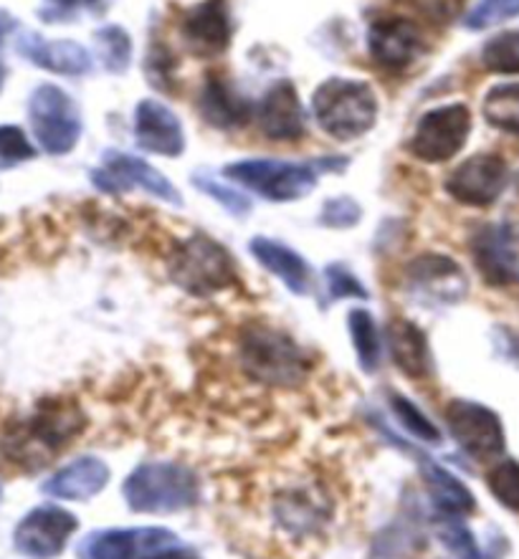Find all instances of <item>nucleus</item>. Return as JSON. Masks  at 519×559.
<instances>
[{"label":"nucleus","mask_w":519,"mask_h":559,"mask_svg":"<svg viewBox=\"0 0 519 559\" xmlns=\"http://www.w3.org/2000/svg\"><path fill=\"white\" fill-rule=\"evenodd\" d=\"M122 497L134 514H180L201 504V478L186 463L148 461L125 478Z\"/></svg>","instance_id":"1"},{"label":"nucleus","mask_w":519,"mask_h":559,"mask_svg":"<svg viewBox=\"0 0 519 559\" xmlns=\"http://www.w3.org/2000/svg\"><path fill=\"white\" fill-rule=\"evenodd\" d=\"M86 428V420L76 405L46 403L28 420L15 423L3 438V453L19 466H46L56 453L74 441Z\"/></svg>","instance_id":"2"},{"label":"nucleus","mask_w":519,"mask_h":559,"mask_svg":"<svg viewBox=\"0 0 519 559\" xmlns=\"http://www.w3.org/2000/svg\"><path fill=\"white\" fill-rule=\"evenodd\" d=\"M345 157H325L315 163H284V159H238L223 167V175L238 186L253 190L271 203H294L317 188L319 173L345 167Z\"/></svg>","instance_id":"3"},{"label":"nucleus","mask_w":519,"mask_h":559,"mask_svg":"<svg viewBox=\"0 0 519 559\" xmlns=\"http://www.w3.org/2000/svg\"><path fill=\"white\" fill-rule=\"evenodd\" d=\"M238 355L244 372L259 385L297 388L309 370L297 342L269 324L244 326L238 337Z\"/></svg>","instance_id":"4"},{"label":"nucleus","mask_w":519,"mask_h":559,"mask_svg":"<svg viewBox=\"0 0 519 559\" xmlns=\"http://www.w3.org/2000/svg\"><path fill=\"white\" fill-rule=\"evenodd\" d=\"M317 124L340 142L363 138L378 119V97L361 79L332 76L317 86L311 97Z\"/></svg>","instance_id":"5"},{"label":"nucleus","mask_w":519,"mask_h":559,"mask_svg":"<svg viewBox=\"0 0 519 559\" xmlns=\"http://www.w3.org/2000/svg\"><path fill=\"white\" fill-rule=\"evenodd\" d=\"M76 559H201L188 542L165 526H122L90 532L76 545Z\"/></svg>","instance_id":"6"},{"label":"nucleus","mask_w":519,"mask_h":559,"mask_svg":"<svg viewBox=\"0 0 519 559\" xmlns=\"http://www.w3.org/2000/svg\"><path fill=\"white\" fill-rule=\"evenodd\" d=\"M167 269H170L173 282L193 297H213L236 282V266L231 253L203 234L180 241L167 261Z\"/></svg>","instance_id":"7"},{"label":"nucleus","mask_w":519,"mask_h":559,"mask_svg":"<svg viewBox=\"0 0 519 559\" xmlns=\"http://www.w3.org/2000/svg\"><path fill=\"white\" fill-rule=\"evenodd\" d=\"M446 430L453 443L474 461H497L507 449L502 418L492 407L474 401H451L444 411Z\"/></svg>","instance_id":"8"},{"label":"nucleus","mask_w":519,"mask_h":559,"mask_svg":"<svg viewBox=\"0 0 519 559\" xmlns=\"http://www.w3.org/2000/svg\"><path fill=\"white\" fill-rule=\"evenodd\" d=\"M471 132V111L467 104H444L426 111L415 124L411 153L423 163H449L464 150Z\"/></svg>","instance_id":"9"},{"label":"nucleus","mask_w":519,"mask_h":559,"mask_svg":"<svg viewBox=\"0 0 519 559\" xmlns=\"http://www.w3.org/2000/svg\"><path fill=\"white\" fill-rule=\"evenodd\" d=\"M31 124L36 140L49 155H67L82 134V117L74 99L59 86L44 84L31 97Z\"/></svg>","instance_id":"10"},{"label":"nucleus","mask_w":519,"mask_h":559,"mask_svg":"<svg viewBox=\"0 0 519 559\" xmlns=\"http://www.w3.org/2000/svg\"><path fill=\"white\" fill-rule=\"evenodd\" d=\"M409 292L421 305L453 307L464 301L469 282L459 261L444 253H423L405 266Z\"/></svg>","instance_id":"11"},{"label":"nucleus","mask_w":519,"mask_h":559,"mask_svg":"<svg viewBox=\"0 0 519 559\" xmlns=\"http://www.w3.org/2000/svg\"><path fill=\"white\" fill-rule=\"evenodd\" d=\"M76 530L79 519L71 511L44 504L31 509L21 519L13 532V547L26 559H56L67 549V542L74 537Z\"/></svg>","instance_id":"12"},{"label":"nucleus","mask_w":519,"mask_h":559,"mask_svg":"<svg viewBox=\"0 0 519 559\" xmlns=\"http://www.w3.org/2000/svg\"><path fill=\"white\" fill-rule=\"evenodd\" d=\"M479 276L489 286H519V223H489L471 236Z\"/></svg>","instance_id":"13"},{"label":"nucleus","mask_w":519,"mask_h":559,"mask_svg":"<svg viewBox=\"0 0 519 559\" xmlns=\"http://www.w3.org/2000/svg\"><path fill=\"white\" fill-rule=\"evenodd\" d=\"M94 186L104 193H122V190H145L148 195L165 201L170 205H182L180 190L165 178L163 173L153 167L145 159L117 153V150H107L102 159V170L92 173Z\"/></svg>","instance_id":"14"},{"label":"nucleus","mask_w":519,"mask_h":559,"mask_svg":"<svg viewBox=\"0 0 519 559\" xmlns=\"http://www.w3.org/2000/svg\"><path fill=\"white\" fill-rule=\"evenodd\" d=\"M509 186V167L499 155H474L461 163L444 188L453 201L469 207H489Z\"/></svg>","instance_id":"15"},{"label":"nucleus","mask_w":519,"mask_h":559,"mask_svg":"<svg viewBox=\"0 0 519 559\" xmlns=\"http://www.w3.org/2000/svg\"><path fill=\"white\" fill-rule=\"evenodd\" d=\"M388 441L396 443L398 449L409 453V456H413L415 461H418V471L423 476V486H426V493L428 499L434 501V507L438 514L444 516H469L474 514L476 511V499L474 493L469 491V486L464 481H459L457 476L451 474L449 468L441 466V463H436L430 456H426V453L413 449L411 443H405L398 438L396 433H390V430H386Z\"/></svg>","instance_id":"16"},{"label":"nucleus","mask_w":519,"mask_h":559,"mask_svg":"<svg viewBox=\"0 0 519 559\" xmlns=\"http://www.w3.org/2000/svg\"><path fill=\"white\" fill-rule=\"evenodd\" d=\"M231 13L226 0H203L182 15L180 36L186 49L201 59H213L231 44Z\"/></svg>","instance_id":"17"},{"label":"nucleus","mask_w":519,"mask_h":559,"mask_svg":"<svg viewBox=\"0 0 519 559\" xmlns=\"http://www.w3.org/2000/svg\"><path fill=\"white\" fill-rule=\"evenodd\" d=\"M134 142L148 153L163 157L186 153V132L178 115L157 99H142L134 107Z\"/></svg>","instance_id":"18"},{"label":"nucleus","mask_w":519,"mask_h":559,"mask_svg":"<svg viewBox=\"0 0 519 559\" xmlns=\"http://www.w3.org/2000/svg\"><path fill=\"white\" fill-rule=\"evenodd\" d=\"M367 49L380 67L403 69L421 53L423 34L418 23L403 15H390V19L375 21L367 31Z\"/></svg>","instance_id":"19"},{"label":"nucleus","mask_w":519,"mask_h":559,"mask_svg":"<svg viewBox=\"0 0 519 559\" xmlns=\"http://www.w3.org/2000/svg\"><path fill=\"white\" fill-rule=\"evenodd\" d=\"M259 127L274 142H294L305 134V107L299 102L297 86L282 79L263 94L259 104Z\"/></svg>","instance_id":"20"},{"label":"nucleus","mask_w":519,"mask_h":559,"mask_svg":"<svg viewBox=\"0 0 519 559\" xmlns=\"http://www.w3.org/2000/svg\"><path fill=\"white\" fill-rule=\"evenodd\" d=\"M111 468L97 456H79L46 478L42 491L61 501H90L107 489Z\"/></svg>","instance_id":"21"},{"label":"nucleus","mask_w":519,"mask_h":559,"mask_svg":"<svg viewBox=\"0 0 519 559\" xmlns=\"http://www.w3.org/2000/svg\"><path fill=\"white\" fill-rule=\"evenodd\" d=\"M332 507L319 491L290 489L274 499V522L292 537H309L330 522Z\"/></svg>","instance_id":"22"},{"label":"nucleus","mask_w":519,"mask_h":559,"mask_svg":"<svg viewBox=\"0 0 519 559\" xmlns=\"http://www.w3.org/2000/svg\"><path fill=\"white\" fill-rule=\"evenodd\" d=\"M386 345L390 359L398 370L411 380H423L430 374L434 359H430V347L426 332L411 319H390L386 326Z\"/></svg>","instance_id":"23"},{"label":"nucleus","mask_w":519,"mask_h":559,"mask_svg":"<svg viewBox=\"0 0 519 559\" xmlns=\"http://www.w3.org/2000/svg\"><path fill=\"white\" fill-rule=\"evenodd\" d=\"M249 251L263 269L271 271L286 289L297 297H305L311 289V269L305 255H299L290 246L274 241V238L257 236L251 238Z\"/></svg>","instance_id":"24"},{"label":"nucleus","mask_w":519,"mask_h":559,"mask_svg":"<svg viewBox=\"0 0 519 559\" xmlns=\"http://www.w3.org/2000/svg\"><path fill=\"white\" fill-rule=\"evenodd\" d=\"M19 49L36 67L61 76H84L92 71V56L76 41H44L42 36L21 38Z\"/></svg>","instance_id":"25"},{"label":"nucleus","mask_w":519,"mask_h":559,"mask_svg":"<svg viewBox=\"0 0 519 559\" xmlns=\"http://www.w3.org/2000/svg\"><path fill=\"white\" fill-rule=\"evenodd\" d=\"M201 111L208 124L219 127V130H231V127L249 122L251 104L241 94H236L226 79L211 74L205 79L201 92Z\"/></svg>","instance_id":"26"},{"label":"nucleus","mask_w":519,"mask_h":559,"mask_svg":"<svg viewBox=\"0 0 519 559\" xmlns=\"http://www.w3.org/2000/svg\"><path fill=\"white\" fill-rule=\"evenodd\" d=\"M347 330L350 337H353V347L361 370L367 374L378 372L382 359V337L378 324H375V317L367 309L357 307L347 314Z\"/></svg>","instance_id":"27"},{"label":"nucleus","mask_w":519,"mask_h":559,"mask_svg":"<svg viewBox=\"0 0 519 559\" xmlns=\"http://www.w3.org/2000/svg\"><path fill=\"white\" fill-rule=\"evenodd\" d=\"M482 115L494 130L519 134V82L492 86L482 102Z\"/></svg>","instance_id":"28"},{"label":"nucleus","mask_w":519,"mask_h":559,"mask_svg":"<svg viewBox=\"0 0 519 559\" xmlns=\"http://www.w3.org/2000/svg\"><path fill=\"white\" fill-rule=\"evenodd\" d=\"M388 405H390V413H393V418L398 420V426H401L403 430H409L415 441L428 443V445H438L444 441V430L438 428L436 423L430 420L428 415L411 401V397L390 390Z\"/></svg>","instance_id":"29"},{"label":"nucleus","mask_w":519,"mask_h":559,"mask_svg":"<svg viewBox=\"0 0 519 559\" xmlns=\"http://www.w3.org/2000/svg\"><path fill=\"white\" fill-rule=\"evenodd\" d=\"M434 532L441 545L449 549L453 559H486L484 549L479 547L474 532L461 522V516H444L438 514Z\"/></svg>","instance_id":"30"},{"label":"nucleus","mask_w":519,"mask_h":559,"mask_svg":"<svg viewBox=\"0 0 519 559\" xmlns=\"http://www.w3.org/2000/svg\"><path fill=\"white\" fill-rule=\"evenodd\" d=\"M97 49L109 74H125L132 63V38L122 26H104L97 31Z\"/></svg>","instance_id":"31"},{"label":"nucleus","mask_w":519,"mask_h":559,"mask_svg":"<svg viewBox=\"0 0 519 559\" xmlns=\"http://www.w3.org/2000/svg\"><path fill=\"white\" fill-rule=\"evenodd\" d=\"M486 489L502 507L519 514V461L499 459L486 471Z\"/></svg>","instance_id":"32"},{"label":"nucleus","mask_w":519,"mask_h":559,"mask_svg":"<svg viewBox=\"0 0 519 559\" xmlns=\"http://www.w3.org/2000/svg\"><path fill=\"white\" fill-rule=\"evenodd\" d=\"M482 63L494 74H519V31L489 38L482 49Z\"/></svg>","instance_id":"33"},{"label":"nucleus","mask_w":519,"mask_h":559,"mask_svg":"<svg viewBox=\"0 0 519 559\" xmlns=\"http://www.w3.org/2000/svg\"><path fill=\"white\" fill-rule=\"evenodd\" d=\"M396 5L413 13L415 19L430 23V26H449L464 13L467 0H396Z\"/></svg>","instance_id":"34"},{"label":"nucleus","mask_w":519,"mask_h":559,"mask_svg":"<svg viewBox=\"0 0 519 559\" xmlns=\"http://www.w3.org/2000/svg\"><path fill=\"white\" fill-rule=\"evenodd\" d=\"M519 15V0H479L464 19L469 31H484Z\"/></svg>","instance_id":"35"},{"label":"nucleus","mask_w":519,"mask_h":559,"mask_svg":"<svg viewBox=\"0 0 519 559\" xmlns=\"http://www.w3.org/2000/svg\"><path fill=\"white\" fill-rule=\"evenodd\" d=\"M325 286H327V297L332 301L370 299V292L365 289V284L347 266H342V263H330V266L325 269Z\"/></svg>","instance_id":"36"},{"label":"nucleus","mask_w":519,"mask_h":559,"mask_svg":"<svg viewBox=\"0 0 519 559\" xmlns=\"http://www.w3.org/2000/svg\"><path fill=\"white\" fill-rule=\"evenodd\" d=\"M193 186L205 193L208 198H213L215 203H219L223 211H228L234 218H246V215L251 213V201L246 198L244 193H238L236 188H228L223 186L221 180H213L208 178V175H196Z\"/></svg>","instance_id":"37"},{"label":"nucleus","mask_w":519,"mask_h":559,"mask_svg":"<svg viewBox=\"0 0 519 559\" xmlns=\"http://www.w3.org/2000/svg\"><path fill=\"white\" fill-rule=\"evenodd\" d=\"M363 218V207L357 205L353 198H330L322 205V213H319V223L325 228H334V230H347L355 228Z\"/></svg>","instance_id":"38"},{"label":"nucleus","mask_w":519,"mask_h":559,"mask_svg":"<svg viewBox=\"0 0 519 559\" xmlns=\"http://www.w3.org/2000/svg\"><path fill=\"white\" fill-rule=\"evenodd\" d=\"M36 150L31 147L19 127H0V159L3 163H21V159L34 157Z\"/></svg>","instance_id":"39"},{"label":"nucleus","mask_w":519,"mask_h":559,"mask_svg":"<svg viewBox=\"0 0 519 559\" xmlns=\"http://www.w3.org/2000/svg\"><path fill=\"white\" fill-rule=\"evenodd\" d=\"M492 345L497 349L499 359H505L507 365H512L519 370V332H515L512 326L497 324L492 330Z\"/></svg>","instance_id":"40"},{"label":"nucleus","mask_w":519,"mask_h":559,"mask_svg":"<svg viewBox=\"0 0 519 559\" xmlns=\"http://www.w3.org/2000/svg\"><path fill=\"white\" fill-rule=\"evenodd\" d=\"M49 3L63 8V11H74V8H82V5H94L97 0H49Z\"/></svg>","instance_id":"41"},{"label":"nucleus","mask_w":519,"mask_h":559,"mask_svg":"<svg viewBox=\"0 0 519 559\" xmlns=\"http://www.w3.org/2000/svg\"><path fill=\"white\" fill-rule=\"evenodd\" d=\"M13 26L15 21H11V15H0V38H3Z\"/></svg>","instance_id":"42"},{"label":"nucleus","mask_w":519,"mask_h":559,"mask_svg":"<svg viewBox=\"0 0 519 559\" xmlns=\"http://www.w3.org/2000/svg\"><path fill=\"white\" fill-rule=\"evenodd\" d=\"M0 501H3V489H0Z\"/></svg>","instance_id":"43"},{"label":"nucleus","mask_w":519,"mask_h":559,"mask_svg":"<svg viewBox=\"0 0 519 559\" xmlns=\"http://www.w3.org/2000/svg\"><path fill=\"white\" fill-rule=\"evenodd\" d=\"M517 188H519V175H517Z\"/></svg>","instance_id":"44"}]
</instances>
